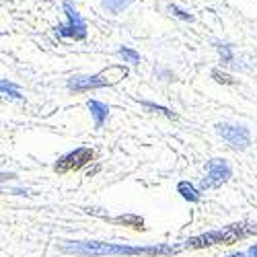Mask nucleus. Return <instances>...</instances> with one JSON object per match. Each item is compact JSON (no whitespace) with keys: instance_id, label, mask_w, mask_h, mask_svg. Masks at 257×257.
Here are the masks:
<instances>
[{"instance_id":"f257e3e1","label":"nucleus","mask_w":257,"mask_h":257,"mask_svg":"<svg viewBox=\"0 0 257 257\" xmlns=\"http://www.w3.org/2000/svg\"><path fill=\"white\" fill-rule=\"evenodd\" d=\"M64 249L70 253H91V255H127V257H171L175 253L185 251L183 243L181 245H169V243H159V245H123V243H103V241H66Z\"/></svg>"},{"instance_id":"f03ea898","label":"nucleus","mask_w":257,"mask_h":257,"mask_svg":"<svg viewBox=\"0 0 257 257\" xmlns=\"http://www.w3.org/2000/svg\"><path fill=\"white\" fill-rule=\"evenodd\" d=\"M249 237H257V224L255 222H234L224 228L191 237V239L183 241V247L185 249H206L212 245H234V243L249 239Z\"/></svg>"},{"instance_id":"7ed1b4c3","label":"nucleus","mask_w":257,"mask_h":257,"mask_svg":"<svg viewBox=\"0 0 257 257\" xmlns=\"http://www.w3.org/2000/svg\"><path fill=\"white\" fill-rule=\"evenodd\" d=\"M127 76L125 66H109L107 70L95 74V76H76L68 80V89L74 93H84L91 89H101V87H111V84L119 82L121 78Z\"/></svg>"},{"instance_id":"20e7f679","label":"nucleus","mask_w":257,"mask_h":257,"mask_svg":"<svg viewBox=\"0 0 257 257\" xmlns=\"http://www.w3.org/2000/svg\"><path fill=\"white\" fill-rule=\"evenodd\" d=\"M95 159V153L91 146H80V148H74L68 155H64L56 161L54 165V171L58 175H64V173H72V171H80L82 167H87L91 161Z\"/></svg>"},{"instance_id":"39448f33","label":"nucleus","mask_w":257,"mask_h":257,"mask_svg":"<svg viewBox=\"0 0 257 257\" xmlns=\"http://www.w3.org/2000/svg\"><path fill=\"white\" fill-rule=\"evenodd\" d=\"M230 177H232V169L224 159H210L206 163V175L200 181V189L202 191L216 189V187L224 185Z\"/></svg>"},{"instance_id":"423d86ee","label":"nucleus","mask_w":257,"mask_h":257,"mask_svg":"<svg viewBox=\"0 0 257 257\" xmlns=\"http://www.w3.org/2000/svg\"><path fill=\"white\" fill-rule=\"evenodd\" d=\"M216 132L237 151H245L251 144V134L245 125H230V123H218Z\"/></svg>"},{"instance_id":"0eeeda50","label":"nucleus","mask_w":257,"mask_h":257,"mask_svg":"<svg viewBox=\"0 0 257 257\" xmlns=\"http://www.w3.org/2000/svg\"><path fill=\"white\" fill-rule=\"evenodd\" d=\"M66 13H68V25L58 27V33L64 37H74V39H82L87 35V29H84L82 19L78 17V13L72 9L70 3H66Z\"/></svg>"},{"instance_id":"6e6552de","label":"nucleus","mask_w":257,"mask_h":257,"mask_svg":"<svg viewBox=\"0 0 257 257\" xmlns=\"http://www.w3.org/2000/svg\"><path fill=\"white\" fill-rule=\"evenodd\" d=\"M87 107H89L93 119H95V127H103L107 115H109V107H107L105 103H101V101H89Z\"/></svg>"},{"instance_id":"1a4fd4ad","label":"nucleus","mask_w":257,"mask_h":257,"mask_svg":"<svg viewBox=\"0 0 257 257\" xmlns=\"http://www.w3.org/2000/svg\"><path fill=\"white\" fill-rule=\"evenodd\" d=\"M177 191L181 194V198H183L185 202H191V204H198V202H200V191L194 187V183L179 181V183H177Z\"/></svg>"},{"instance_id":"9d476101","label":"nucleus","mask_w":257,"mask_h":257,"mask_svg":"<svg viewBox=\"0 0 257 257\" xmlns=\"http://www.w3.org/2000/svg\"><path fill=\"white\" fill-rule=\"evenodd\" d=\"M113 224H123V226H132L136 230H144V220L136 214H125V216H117V218H109Z\"/></svg>"},{"instance_id":"9b49d317","label":"nucleus","mask_w":257,"mask_h":257,"mask_svg":"<svg viewBox=\"0 0 257 257\" xmlns=\"http://www.w3.org/2000/svg\"><path fill=\"white\" fill-rule=\"evenodd\" d=\"M142 107H146V109H151V111H155V113H161V115H165V117H169V119H175V117H177L171 109H167V107L155 105V103H151V101H142Z\"/></svg>"},{"instance_id":"f8f14e48","label":"nucleus","mask_w":257,"mask_h":257,"mask_svg":"<svg viewBox=\"0 0 257 257\" xmlns=\"http://www.w3.org/2000/svg\"><path fill=\"white\" fill-rule=\"evenodd\" d=\"M0 89H3V95H5V97H11V99H21V91L15 87L13 82H9V80H3V82H0Z\"/></svg>"},{"instance_id":"ddd939ff","label":"nucleus","mask_w":257,"mask_h":257,"mask_svg":"<svg viewBox=\"0 0 257 257\" xmlns=\"http://www.w3.org/2000/svg\"><path fill=\"white\" fill-rule=\"evenodd\" d=\"M130 3H132V0H103L105 9H109L111 13H119V11H123Z\"/></svg>"},{"instance_id":"4468645a","label":"nucleus","mask_w":257,"mask_h":257,"mask_svg":"<svg viewBox=\"0 0 257 257\" xmlns=\"http://www.w3.org/2000/svg\"><path fill=\"white\" fill-rule=\"evenodd\" d=\"M119 56H121L123 60H127L130 64H138V62H140V56H138L134 50H130V48H121V50H119Z\"/></svg>"},{"instance_id":"2eb2a0df","label":"nucleus","mask_w":257,"mask_h":257,"mask_svg":"<svg viewBox=\"0 0 257 257\" xmlns=\"http://www.w3.org/2000/svg\"><path fill=\"white\" fill-rule=\"evenodd\" d=\"M212 78L216 80V82H222V84H232V82H234L228 74H224V72H220V70H212Z\"/></svg>"},{"instance_id":"dca6fc26","label":"nucleus","mask_w":257,"mask_h":257,"mask_svg":"<svg viewBox=\"0 0 257 257\" xmlns=\"http://www.w3.org/2000/svg\"><path fill=\"white\" fill-rule=\"evenodd\" d=\"M218 52H220V56H222V60L228 64L230 60H232V54H230V50H228V46H218Z\"/></svg>"},{"instance_id":"f3484780","label":"nucleus","mask_w":257,"mask_h":257,"mask_svg":"<svg viewBox=\"0 0 257 257\" xmlns=\"http://www.w3.org/2000/svg\"><path fill=\"white\" fill-rule=\"evenodd\" d=\"M171 11H173V13L177 15V17H181V19H185V21H191V15H185V13H183V11H179L177 7H171Z\"/></svg>"},{"instance_id":"a211bd4d","label":"nucleus","mask_w":257,"mask_h":257,"mask_svg":"<svg viewBox=\"0 0 257 257\" xmlns=\"http://www.w3.org/2000/svg\"><path fill=\"white\" fill-rule=\"evenodd\" d=\"M247 257H257V245H251V247H249Z\"/></svg>"},{"instance_id":"6ab92c4d","label":"nucleus","mask_w":257,"mask_h":257,"mask_svg":"<svg viewBox=\"0 0 257 257\" xmlns=\"http://www.w3.org/2000/svg\"><path fill=\"white\" fill-rule=\"evenodd\" d=\"M228 257H247L245 253H232V255H228Z\"/></svg>"}]
</instances>
